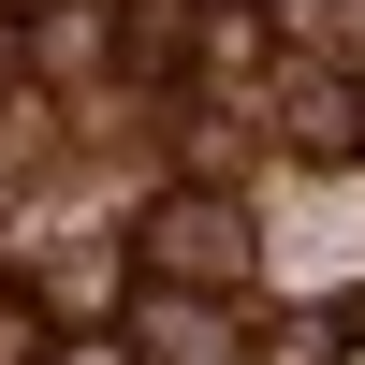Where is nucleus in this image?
Listing matches in <instances>:
<instances>
[{"instance_id": "f257e3e1", "label": "nucleus", "mask_w": 365, "mask_h": 365, "mask_svg": "<svg viewBox=\"0 0 365 365\" xmlns=\"http://www.w3.org/2000/svg\"><path fill=\"white\" fill-rule=\"evenodd\" d=\"M132 278L146 292H190V307H234V292L263 278V234H249V205H234L220 175H175V190L132 220Z\"/></svg>"}, {"instance_id": "f03ea898", "label": "nucleus", "mask_w": 365, "mask_h": 365, "mask_svg": "<svg viewBox=\"0 0 365 365\" xmlns=\"http://www.w3.org/2000/svg\"><path fill=\"white\" fill-rule=\"evenodd\" d=\"M190 29H205V0H117V58L132 73H190Z\"/></svg>"}, {"instance_id": "7ed1b4c3", "label": "nucleus", "mask_w": 365, "mask_h": 365, "mask_svg": "<svg viewBox=\"0 0 365 365\" xmlns=\"http://www.w3.org/2000/svg\"><path fill=\"white\" fill-rule=\"evenodd\" d=\"M336 351H351V322H263L249 365H336Z\"/></svg>"}, {"instance_id": "20e7f679", "label": "nucleus", "mask_w": 365, "mask_h": 365, "mask_svg": "<svg viewBox=\"0 0 365 365\" xmlns=\"http://www.w3.org/2000/svg\"><path fill=\"white\" fill-rule=\"evenodd\" d=\"M29 351H44V307H29L15 278H0V365H29Z\"/></svg>"}, {"instance_id": "39448f33", "label": "nucleus", "mask_w": 365, "mask_h": 365, "mask_svg": "<svg viewBox=\"0 0 365 365\" xmlns=\"http://www.w3.org/2000/svg\"><path fill=\"white\" fill-rule=\"evenodd\" d=\"M15 58H29V0H0V73H15Z\"/></svg>"}]
</instances>
